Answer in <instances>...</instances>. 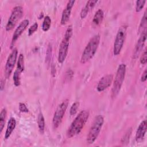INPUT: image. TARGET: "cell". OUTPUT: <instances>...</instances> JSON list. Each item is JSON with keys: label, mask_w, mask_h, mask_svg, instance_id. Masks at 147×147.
Instances as JSON below:
<instances>
[{"label": "cell", "mask_w": 147, "mask_h": 147, "mask_svg": "<svg viewBox=\"0 0 147 147\" xmlns=\"http://www.w3.org/2000/svg\"><path fill=\"white\" fill-rule=\"evenodd\" d=\"M113 80V75L112 74H107L102 77L99 80L96 87L98 91L102 92L107 88L111 84Z\"/></svg>", "instance_id": "30bf717a"}, {"label": "cell", "mask_w": 147, "mask_h": 147, "mask_svg": "<svg viewBox=\"0 0 147 147\" xmlns=\"http://www.w3.org/2000/svg\"><path fill=\"white\" fill-rule=\"evenodd\" d=\"M29 23V21L27 19H25L23 20L17 26V28L16 29L11 40V47L14 45L15 42L16 40L19 38V37L22 34V33L24 32V31L26 29L27 26H28Z\"/></svg>", "instance_id": "8fae6325"}, {"label": "cell", "mask_w": 147, "mask_h": 147, "mask_svg": "<svg viewBox=\"0 0 147 147\" xmlns=\"http://www.w3.org/2000/svg\"><path fill=\"white\" fill-rule=\"evenodd\" d=\"M104 118L102 115H98L95 117L87 136L86 140L88 144H93L96 140L101 130Z\"/></svg>", "instance_id": "3957f363"}, {"label": "cell", "mask_w": 147, "mask_h": 147, "mask_svg": "<svg viewBox=\"0 0 147 147\" xmlns=\"http://www.w3.org/2000/svg\"><path fill=\"white\" fill-rule=\"evenodd\" d=\"M141 36L139 38L137 42L136 45L134 52V58H137L142 51L143 47L144 46L146 39V29L144 30L142 33H141Z\"/></svg>", "instance_id": "7c38bea8"}, {"label": "cell", "mask_w": 147, "mask_h": 147, "mask_svg": "<svg viewBox=\"0 0 147 147\" xmlns=\"http://www.w3.org/2000/svg\"><path fill=\"white\" fill-rule=\"evenodd\" d=\"M79 102H75L72 105L70 108V111H69L71 115H74L76 114V113H77L78 109L79 108Z\"/></svg>", "instance_id": "cb8c5ba5"}, {"label": "cell", "mask_w": 147, "mask_h": 147, "mask_svg": "<svg viewBox=\"0 0 147 147\" xmlns=\"http://www.w3.org/2000/svg\"><path fill=\"white\" fill-rule=\"evenodd\" d=\"M72 35V26L69 25L67 29L64 36L60 44V47L58 53V61L60 63H63L68 54L69 42Z\"/></svg>", "instance_id": "277c9868"}, {"label": "cell", "mask_w": 147, "mask_h": 147, "mask_svg": "<svg viewBox=\"0 0 147 147\" xmlns=\"http://www.w3.org/2000/svg\"><path fill=\"white\" fill-rule=\"evenodd\" d=\"M127 26L123 25L119 27L117 32L113 46V53L115 56L118 55L123 47L126 36Z\"/></svg>", "instance_id": "8992f818"}, {"label": "cell", "mask_w": 147, "mask_h": 147, "mask_svg": "<svg viewBox=\"0 0 147 147\" xmlns=\"http://www.w3.org/2000/svg\"><path fill=\"white\" fill-rule=\"evenodd\" d=\"M23 16V9L20 6L14 7L11 11L10 16L9 18L7 24L6 25V30L7 31L11 30L15 26L18 21Z\"/></svg>", "instance_id": "ba28073f"}, {"label": "cell", "mask_w": 147, "mask_h": 147, "mask_svg": "<svg viewBox=\"0 0 147 147\" xmlns=\"http://www.w3.org/2000/svg\"><path fill=\"white\" fill-rule=\"evenodd\" d=\"M37 123L40 131L41 133H43L45 129V120L44 117L41 113H40L38 115Z\"/></svg>", "instance_id": "ac0fdd59"}, {"label": "cell", "mask_w": 147, "mask_h": 147, "mask_svg": "<svg viewBox=\"0 0 147 147\" xmlns=\"http://www.w3.org/2000/svg\"><path fill=\"white\" fill-rule=\"evenodd\" d=\"M17 49L16 48H14L7 57L5 68V75L6 78H8L10 76L14 69L17 60Z\"/></svg>", "instance_id": "9c48e42d"}, {"label": "cell", "mask_w": 147, "mask_h": 147, "mask_svg": "<svg viewBox=\"0 0 147 147\" xmlns=\"http://www.w3.org/2000/svg\"><path fill=\"white\" fill-rule=\"evenodd\" d=\"M146 24H147V16H146V11L145 10L142 17L140 25L139 26L140 33H142L144 30L146 29Z\"/></svg>", "instance_id": "44dd1931"}, {"label": "cell", "mask_w": 147, "mask_h": 147, "mask_svg": "<svg viewBox=\"0 0 147 147\" xmlns=\"http://www.w3.org/2000/svg\"><path fill=\"white\" fill-rule=\"evenodd\" d=\"M19 110L22 113H28L29 111L28 107L24 103H19Z\"/></svg>", "instance_id": "83f0119b"}, {"label": "cell", "mask_w": 147, "mask_h": 147, "mask_svg": "<svg viewBox=\"0 0 147 147\" xmlns=\"http://www.w3.org/2000/svg\"><path fill=\"white\" fill-rule=\"evenodd\" d=\"M145 2H146V1H142V0H139L136 1V12H139L142 9V8L145 5Z\"/></svg>", "instance_id": "d4e9b609"}, {"label": "cell", "mask_w": 147, "mask_h": 147, "mask_svg": "<svg viewBox=\"0 0 147 147\" xmlns=\"http://www.w3.org/2000/svg\"><path fill=\"white\" fill-rule=\"evenodd\" d=\"M147 127L146 119L142 121L138 126L136 133V141L137 142H141L145 137Z\"/></svg>", "instance_id": "5bb4252c"}, {"label": "cell", "mask_w": 147, "mask_h": 147, "mask_svg": "<svg viewBox=\"0 0 147 147\" xmlns=\"http://www.w3.org/2000/svg\"><path fill=\"white\" fill-rule=\"evenodd\" d=\"M51 25V18L49 16H45L44 18V21L42 22V29L44 32H47L48 31Z\"/></svg>", "instance_id": "7402d4cb"}, {"label": "cell", "mask_w": 147, "mask_h": 147, "mask_svg": "<svg viewBox=\"0 0 147 147\" xmlns=\"http://www.w3.org/2000/svg\"><path fill=\"white\" fill-rule=\"evenodd\" d=\"M24 56L22 53H20L18 56V59L17 61V68L16 70L20 72H22L24 70Z\"/></svg>", "instance_id": "d6986e66"}, {"label": "cell", "mask_w": 147, "mask_h": 147, "mask_svg": "<svg viewBox=\"0 0 147 147\" xmlns=\"http://www.w3.org/2000/svg\"><path fill=\"white\" fill-rule=\"evenodd\" d=\"M89 115V112L87 110H82L78 114L67 131L68 138H72L81 131L88 119Z\"/></svg>", "instance_id": "6da1fadb"}, {"label": "cell", "mask_w": 147, "mask_h": 147, "mask_svg": "<svg viewBox=\"0 0 147 147\" xmlns=\"http://www.w3.org/2000/svg\"><path fill=\"white\" fill-rule=\"evenodd\" d=\"M75 1H69L66 5L65 8L64 9L61 15V25H65L67 23V22L69 21L70 16H71V10L72 8L74 5Z\"/></svg>", "instance_id": "4fadbf2b"}, {"label": "cell", "mask_w": 147, "mask_h": 147, "mask_svg": "<svg viewBox=\"0 0 147 147\" xmlns=\"http://www.w3.org/2000/svg\"><path fill=\"white\" fill-rule=\"evenodd\" d=\"M146 50L145 49L142 52V54L140 58V63L142 64H145L146 63Z\"/></svg>", "instance_id": "f1b7e54d"}, {"label": "cell", "mask_w": 147, "mask_h": 147, "mask_svg": "<svg viewBox=\"0 0 147 147\" xmlns=\"http://www.w3.org/2000/svg\"><path fill=\"white\" fill-rule=\"evenodd\" d=\"M125 74L126 65L122 63L119 64L118 67L111 89V96L113 98H115L119 94L125 77Z\"/></svg>", "instance_id": "5b68a950"}, {"label": "cell", "mask_w": 147, "mask_h": 147, "mask_svg": "<svg viewBox=\"0 0 147 147\" xmlns=\"http://www.w3.org/2000/svg\"><path fill=\"white\" fill-rule=\"evenodd\" d=\"M103 17H104V13L103 11V10L100 9H98L95 13L92 21V25L94 27H96L98 25H99L103 20Z\"/></svg>", "instance_id": "2e32d148"}, {"label": "cell", "mask_w": 147, "mask_h": 147, "mask_svg": "<svg viewBox=\"0 0 147 147\" xmlns=\"http://www.w3.org/2000/svg\"><path fill=\"white\" fill-rule=\"evenodd\" d=\"M38 28V24L37 22H34L32 26H30V27L29 28L28 30V35L30 36L31 35H32L34 32H36Z\"/></svg>", "instance_id": "4316f807"}, {"label": "cell", "mask_w": 147, "mask_h": 147, "mask_svg": "<svg viewBox=\"0 0 147 147\" xmlns=\"http://www.w3.org/2000/svg\"><path fill=\"white\" fill-rule=\"evenodd\" d=\"M16 126V121L13 117H11L7 123V128L5 134V138L7 139L10 136L11 133L15 129Z\"/></svg>", "instance_id": "e0dca14e"}, {"label": "cell", "mask_w": 147, "mask_h": 147, "mask_svg": "<svg viewBox=\"0 0 147 147\" xmlns=\"http://www.w3.org/2000/svg\"><path fill=\"white\" fill-rule=\"evenodd\" d=\"M146 78H147V70L146 69H145V71H144L141 78V81L142 82H145L146 80Z\"/></svg>", "instance_id": "4dcf8cb0"}, {"label": "cell", "mask_w": 147, "mask_h": 147, "mask_svg": "<svg viewBox=\"0 0 147 147\" xmlns=\"http://www.w3.org/2000/svg\"><path fill=\"white\" fill-rule=\"evenodd\" d=\"M100 40V35L95 34L89 40L80 58L81 63L85 64L94 57L98 48Z\"/></svg>", "instance_id": "7a4b0ae2"}, {"label": "cell", "mask_w": 147, "mask_h": 147, "mask_svg": "<svg viewBox=\"0 0 147 147\" xmlns=\"http://www.w3.org/2000/svg\"><path fill=\"white\" fill-rule=\"evenodd\" d=\"M7 111L5 108H3L0 113V132L2 133L3 129L5 126V119L6 117Z\"/></svg>", "instance_id": "ffe728a7"}, {"label": "cell", "mask_w": 147, "mask_h": 147, "mask_svg": "<svg viewBox=\"0 0 147 147\" xmlns=\"http://www.w3.org/2000/svg\"><path fill=\"white\" fill-rule=\"evenodd\" d=\"M68 99H66L63 100L60 104H59L56 108L52 119V124L55 129L57 128L61 123L62 119L68 107Z\"/></svg>", "instance_id": "52a82bcc"}, {"label": "cell", "mask_w": 147, "mask_h": 147, "mask_svg": "<svg viewBox=\"0 0 147 147\" xmlns=\"http://www.w3.org/2000/svg\"><path fill=\"white\" fill-rule=\"evenodd\" d=\"M98 2L97 0H90L88 1L85 6L82 9L80 12V17L81 18H84L88 14V12L95 6V4Z\"/></svg>", "instance_id": "9a60e30c"}, {"label": "cell", "mask_w": 147, "mask_h": 147, "mask_svg": "<svg viewBox=\"0 0 147 147\" xmlns=\"http://www.w3.org/2000/svg\"><path fill=\"white\" fill-rule=\"evenodd\" d=\"M51 55H52V47L51 45H49L47 48V53H46V57H45V62L47 64H49L51 59Z\"/></svg>", "instance_id": "484cf974"}, {"label": "cell", "mask_w": 147, "mask_h": 147, "mask_svg": "<svg viewBox=\"0 0 147 147\" xmlns=\"http://www.w3.org/2000/svg\"><path fill=\"white\" fill-rule=\"evenodd\" d=\"M21 73L18 71L16 70L14 72L13 75V81L14 84L16 86H19L21 83Z\"/></svg>", "instance_id": "603a6c76"}, {"label": "cell", "mask_w": 147, "mask_h": 147, "mask_svg": "<svg viewBox=\"0 0 147 147\" xmlns=\"http://www.w3.org/2000/svg\"><path fill=\"white\" fill-rule=\"evenodd\" d=\"M131 134V129L130 130H128L127 133H126V134L124 136L123 138H122V140H123V142H127L128 140H129V137H130V135Z\"/></svg>", "instance_id": "f546056e"}]
</instances>
